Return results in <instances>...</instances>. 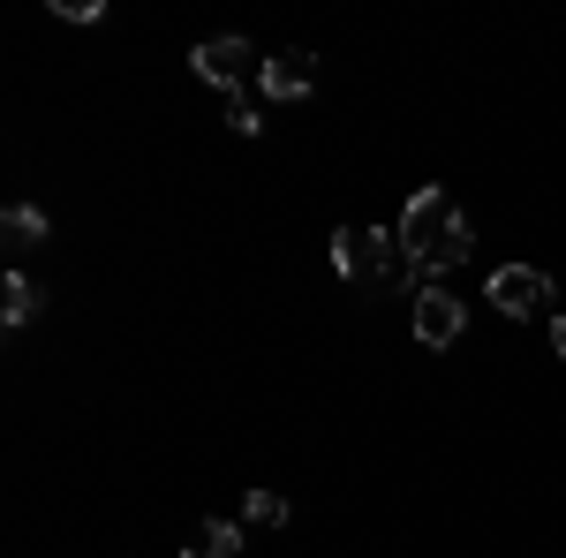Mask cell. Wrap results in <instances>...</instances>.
Returning <instances> with one entry per match:
<instances>
[{"label":"cell","instance_id":"obj_1","mask_svg":"<svg viewBox=\"0 0 566 558\" xmlns=\"http://www.w3.org/2000/svg\"><path fill=\"white\" fill-rule=\"evenodd\" d=\"M392 234H400V250L423 264L431 280H438V272H453V264H469V250H476V242H469V212H461L446 189H416Z\"/></svg>","mask_w":566,"mask_h":558},{"label":"cell","instance_id":"obj_2","mask_svg":"<svg viewBox=\"0 0 566 558\" xmlns=\"http://www.w3.org/2000/svg\"><path fill=\"white\" fill-rule=\"evenodd\" d=\"M333 272L355 280V287H408V302L431 287V272L400 250L392 227H340V234H333Z\"/></svg>","mask_w":566,"mask_h":558},{"label":"cell","instance_id":"obj_3","mask_svg":"<svg viewBox=\"0 0 566 558\" xmlns=\"http://www.w3.org/2000/svg\"><path fill=\"white\" fill-rule=\"evenodd\" d=\"M483 302H491L499 317H559V309H552L559 287H552L544 272H528V264H499V272L483 280Z\"/></svg>","mask_w":566,"mask_h":558},{"label":"cell","instance_id":"obj_4","mask_svg":"<svg viewBox=\"0 0 566 558\" xmlns=\"http://www.w3.org/2000/svg\"><path fill=\"white\" fill-rule=\"evenodd\" d=\"M189 69H197L205 84H219V91H227V98H234V114H250V106H242V84H250V76L264 69V61H258V45H250V39H205L197 53H189Z\"/></svg>","mask_w":566,"mask_h":558},{"label":"cell","instance_id":"obj_5","mask_svg":"<svg viewBox=\"0 0 566 558\" xmlns=\"http://www.w3.org/2000/svg\"><path fill=\"white\" fill-rule=\"evenodd\" d=\"M461 325H469V309H461V295H446V287H423V295H416V340L431 347H453L461 340Z\"/></svg>","mask_w":566,"mask_h":558},{"label":"cell","instance_id":"obj_6","mask_svg":"<svg viewBox=\"0 0 566 558\" xmlns=\"http://www.w3.org/2000/svg\"><path fill=\"white\" fill-rule=\"evenodd\" d=\"M258 84H264V98H287V106H295V98L317 91V53H303V45H295V53H272L258 69Z\"/></svg>","mask_w":566,"mask_h":558},{"label":"cell","instance_id":"obj_7","mask_svg":"<svg viewBox=\"0 0 566 558\" xmlns=\"http://www.w3.org/2000/svg\"><path fill=\"white\" fill-rule=\"evenodd\" d=\"M39 309H45V287L31 272H8V280H0V317H8V325H23V317H39Z\"/></svg>","mask_w":566,"mask_h":558},{"label":"cell","instance_id":"obj_8","mask_svg":"<svg viewBox=\"0 0 566 558\" xmlns=\"http://www.w3.org/2000/svg\"><path fill=\"white\" fill-rule=\"evenodd\" d=\"M181 558H242V528L234 520H197V536H189Z\"/></svg>","mask_w":566,"mask_h":558},{"label":"cell","instance_id":"obj_9","mask_svg":"<svg viewBox=\"0 0 566 558\" xmlns=\"http://www.w3.org/2000/svg\"><path fill=\"white\" fill-rule=\"evenodd\" d=\"M0 234H8V250H39L53 227H45L39 204H8V212H0Z\"/></svg>","mask_w":566,"mask_h":558},{"label":"cell","instance_id":"obj_10","mask_svg":"<svg viewBox=\"0 0 566 558\" xmlns=\"http://www.w3.org/2000/svg\"><path fill=\"white\" fill-rule=\"evenodd\" d=\"M242 520H250V528H287V498H280V491H250V498H242Z\"/></svg>","mask_w":566,"mask_h":558},{"label":"cell","instance_id":"obj_11","mask_svg":"<svg viewBox=\"0 0 566 558\" xmlns=\"http://www.w3.org/2000/svg\"><path fill=\"white\" fill-rule=\"evenodd\" d=\"M53 15H69V23H98L106 0H53Z\"/></svg>","mask_w":566,"mask_h":558},{"label":"cell","instance_id":"obj_12","mask_svg":"<svg viewBox=\"0 0 566 558\" xmlns=\"http://www.w3.org/2000/svg\"><path fill=\"white\" fill-rule=\"evenodd\" d=\"M552 355H566V317H552Z\"/></svg>","mask_w":566,"mask_h":558}]
</instances>
